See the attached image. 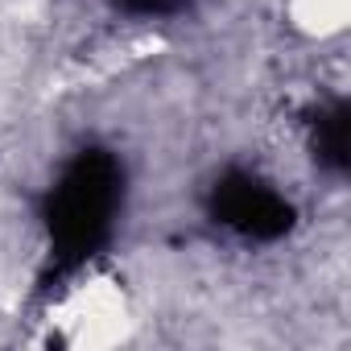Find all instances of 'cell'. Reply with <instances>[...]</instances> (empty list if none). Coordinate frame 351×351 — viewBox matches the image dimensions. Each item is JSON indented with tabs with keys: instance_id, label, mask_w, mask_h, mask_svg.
I'll use <instances>...</instances> for the list:
<instances>
[{
	"instance_id": "7a4b0ae2",
	"label": "cell",
	"mask_w": 351,
	"mask_h": 351,
	"mask_svg": "<svg viewBox=\"0 0 351 351\" xmlns=\"http://www.w3.org/2000/svg\"><path fill=\"white\" fill-rule=\"evenodd\" d=\"M207 211L211 219H219L223 228L248 240H281L293 228V207L269 182H261L256 173H244V169H228L211 182Z\"/></svg>"
},
{
	"instance_id": "6da1fadb",
	"label": "cell",
	"mask_w": 351,
	"mask_h": 351,
	"mask_svg": "<svg viewBox=\"0 0 351 351\" xmlns=\"http://www.w3.org/2000/svg\"><path fill=\"white\" fill-rule=\"evenodd\" d=\"M124 203V169L108 149H83L46 195L42 219L50 236V269L71 273L87 265L112 236Z\"/></svg>"
},
{
	"instance_id": "3957f363",
	"label": "cell",
	"mask_w": 351,
	"mask_h": 351,
	"mask_svg": "<svg viewBox=\"0 0 351 351\" xmlns=\"http://www.w3.org/2000/svg\"><path fill=\"white\" fill-rule=\"evenodd\" d=\"M310 141H314L318 165H326L330 173H347V165H351V108L343 99H330L326 108H318L310 120Z\"/></svg>"
},
{
	"instance_id": "277c9868",
	"label": "cell",
	"mask_w": 351,
	"mask_h": 351,
	"mask_svg": "<svg viewBox=\"0 0 351 351\" xmlns=\"http://www.w3.org/2000/svg\"><path fill=\"white\" fill-rule=\"evenodd\" d=\"M191 0H116V9L132 13V17H173L182 13Z\"/></svg>"
}]
</instances>
